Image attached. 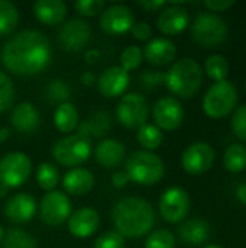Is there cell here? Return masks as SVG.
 Listing matches in <instances>:
<instances>
[{
  "mask_svg": "<svg viewBox=\"0 0 246 248\" xmlns=\"http://www.w3.org/2000/svg\"><path fill=\"white\" fill-rule=\"evenodd\" d=\"M52 57L48 38L35 29L13 35L1 51L3 65L17 76H33L43 71Z\"/></svg>",
  "mask_w": 246,
  "mask_h": 248,
  "instance_id": "6da1fadb",
  "label": "cell"
},
{
  "mask_svg": "<svg viewBox=\"0 0 246 248\" xmlns=\"http://www.w3.org/2000/svg\"><path fill=\"white\" fill-rule=\"evenodd\" d=\"M113 222L122 237L139 238L146 235L155 225V211L142 198H125L113 209Z\"/></svg>",
  "mask_w": 246,
  "mask_h": 248,
  "instance_id": "7a4b0ae2",
  "label": "cell"
},
{
  "mask_svg": "<svg viewBox=\"0 0 246 248\" xmlns=\"http://www.w3.org/2000/svg\"><path fill=\"white\" fill-rule=\"evenodd\" d=\"M164 83L174 94L184 99L193 97L203 83L202 65L190 57L180 58L165 74Z\"/></svg>",
  "mask_w": 246,
  "mask_h": 248,
  "instance_id": "3957f363",
  "label": "cell"
},
{
  "mask_svg": "<svg viewBox=\"0 0 246 248\" xmlns=\"http://www.w3.org/2000/svg\"><path fill=\"white\" fill-rule=\"evenodd\" d=\"M125 173L130 182L149 186L164 177L165 166L159 155L151 151H136L126 160Z\"/></svg>",
  "mask_w": 246,
  "mask_h": 248,
  "instance_id": "277c9868",
  "label": "cell"
},
{
  "mask_svg": "<svg viewBox=\"0 0 246 248\" xmlns=\"http://www.w3.org/2000/svg\"><path fill=\"white\" fill-rule=\"evenodd\" d=\"M238 103L236 87L223 80L210 86L203 99V110L212 119H222L228 116Z\"/></svg>",
  "mask_w": 246,
  "mask_h": 248,
  "instance_id": "5b68a950",
  "label": "cell"
},
{
  "mask_svg": "<svg viewBox=\"0 0 246 248\" xmlns=\"http://www.w3.org/2000/svg\"><path fill=\"white\" fill-rule=\"evenodd\" d=\"M91 154V141L80 134L61 138L52 150L57 163L64 167H78Z\"/></svg>",
  "mask_w": 246,
  "mask_h": 248,
  "instance_id": "8992f818",
  "label": "cell"
},
{
  "mask_svg": "<svg viewBox=\"0 0 246 248\" xmlns=\"http://www.w3.org/2000/svg\"><path fill=\"white\" fill-rule=\"evenodd\" d=\"M191 33L197 44L206 48H213L226 39L228 26L225 20L215 13H200L193 23Z\"/></svg>",
  "mask_w": 246,
  "mask_h": 248,
  "instance_id": "52a82bcc",
  "label": "cell"
},
{
  "mask_svg": "<svg viewBox=\"0 0 246 248\" xmlns=\"http://www.w3.org/2000/svg\"><path fill=\"white\" fill-rule=\"evenodd\" d=\"M116 116L125 128L139 129L146 124L149 116L146 99L139 93H126L116 108Z\"/></svg>",
  "mask_w": 246,
  "mask_h": 248,
  "instance_id": "ba28073f",
  "label": "cell"
},
{
  "mask_svg": "<svg viewBox=\"0 0 246 248\" xmlns=\"http://www.w3.org/2000/svg\"><path fill=\"white\" fill-rule=\"evenodd\" d=\"M32 173V161L23 153H10L0 160V185L7 189L22 186Z\"/></svg>",
  "mask_w": 246,
  "mask_h": 248,
  "instance_id": "9c48e42d",
  "label": "cell"
},
{
  "mask_svg": "<svg viewBox=\"0 0 246 248\" xmlns=\"http://www.w3.org/2000/svg\"><path fill=\"white\" fill-rule=\"evenodd\" d=\"M41 219L51 227L61 225L68 221L71 215V202L64 192L52 190L48 192L39 203Z\"/></svg>",
  "mask_w": 246,
  "mask_h": 248,
  "instance_id": "30bf717a",
  "label": "cell"
},
{
  "mask_svg": "<svg viewBox=\"0 0 246 248\" xmlns=\"http://www.w3.org/2000/svg\"><path fill=\"white\" fill-rule=\"evenodd\" d=\"M190 211V196L181 187L167 189L159 199V212L170 224L183 221Z\"/></svg>",
  "mask_w": 246,
  "mask_h": 248,
  "instance_id": "8fae6325",
  "label": "cell"
},
{
  "mask_svg": "<svg viewBox=\"0 0 246 248\" xmlns=\"http://www.w3.org/2000/svg\"><path fill=\"white\" fill-rule=\"evenodd\" d=\"M216 154L212 145L206 142H196L186 148L181 157L183 169L193 176L206 173L215 163Z\"/></svg>",
  "mask_w": 246,
  "mask_h": 248,
  "instance_id": "7c38bea8",
  "label": "cell"
},
{
  "mask_svg": "<svg viewBox=\"0 0 246 248\" xmlns=\"http://www.w3.org/2000/svg\"><path fill=\"white\" fill-rule=\"evenodd\" d=\"M155 126L161 131H175L184 119V109L174 97H161L152 109Z\"/></svg>",
  "mask_w": 246,
  "mask_h": 248,
  "instance_id": "4fadbf2b",
  "label": "cell"
},
{
  "mask_svg": "<svg viewBox=\"0 0 246 248\" xmlns=\"http://www.w3.org/2000/svg\"><path fill=\"white\" fill-rule=\"evenodd\" d=\"M133 23V12L123 4H113L104 9L100 16V28L109 35H123L132 29Z\"/></svg>",
  "mask_w": 246,
  "mask_h": 248,
  "instance_id": "5bb4252c",
  "label": "cell"
},
{
  "mask_svg": "<svg viewBox=\"0 0 246 248\" xmlns=\"http://www.w3.org/2000/svg\"><path fill=\"white\" fill-rule=\"evenodd\" d=\"M90 36H91V28L87 22L81 19H71L67 23H64V26L61 28L58 41L64 49L77 52L88 44Z\"/></svg>",
  "mask_w": 246,
  "mask_h": 248,
  "instance_id": "9a60e30c",
  "label": "cell"
},
{
  "mask_svg": "<svg viewBox=\"0 0 246 248\" xmlns=\"http://www.w3.org/2000/svg\"><path fill=\"white\" fill-rule=\"evenodd\" d=\"M130 77L129 73H126L122 67L119 65H113L106 68L99 80H97V87L99 92L106 96V97H117L122 93L126 92L128 86H129Z\"/></svg>",
  "mask_w": 246,
  "mask_h": 248,
  "instance_id": "2e32d148",
  "label": "cell"
},
{
  "mask_svg": "<svg viewBox=\"0 0 246 248\" xmlns=\"http://www.w3.org/2000/svg\"><path fill=\"white\" fill-rule=\"evenodd\" d=\"M67 224L71 235L77 238H88L97 231L100 215L93 208H81L70 215Z\"/></svg>",
  "mask_w": 246,
  "mask_h": 248,
  "instance_id": "e0dca14e",
  "label": "cell"
},
{
  "mask_svg": "<svg viewBox=\"0 0 246 248\" xmlns=\"http://www.w3.org/2000/svg\"><path fill=\"white\" fill-rule=\"evenodd\" d=\"M188 22H190L188 12L178 4H171L164 7L157 19L158 29L164 35H170V36L181 33L187 28Z\"/></svg>",
  "mask_w": 246,
  "mask_h": 248,
  "instance_id": "ac0fdd59",
  "label": "cell"
},
{
  "mask_svg": "<svg viewBox=\"0 0 246 248\" xmlns=\"http://www.w3.org/2000/svg\"><path fill=\"white\" fill-rule=\"evenodd\" d=\"M36 214V202L29 193H17L6 202L4 215L10 222L26 224Z\"/></svg>",
  "mask_w": 246,
  "mask_h": 248,
  "instance_id": "d6986e66",
  "label": "cell"
},
{
  "mask_svg": "<svg viewBox=\"0 0 246 248\" xmlns=\"http://www.w3.org/2000/svg\"><path fill=\"white\" fill-rule=\"evenodd\" d=\"M146 61L155 67H162L170 64L177 54L175 44L167 38H154L149 41L142 51Z\"/></svg>",
  "mask_w": 246,
  "mask_h": 248,
  "instance_id": "ffe728a7",
  "label": "cell"
},
{
  "mask_svg": "<svg viewBox=\"0 0 246 248\" xmlns=\"http://www.w3.org/2000/svg\"><path fill=\"white\" fill-rule=\"evenodd\" d=\"M10 122L16 131L30 134L38 129L41 118L38 109L30 102H22L14 106L10 116Z\"/></svg>",
  "mask_w": 246,
  "mask_h": 248,
  "instance_id": "44dd1931",
  "label": "cell"
},
{
  "mask_svg": "<svg viewBox=\"0 0 246 248\" xmlns=\"http://www.w3.org/2000/svg\"><path fill=\"white\" fill-rule=\"evenodd\" d=\"M96 179L93 173L83 167H74L68 173H65L62 179V186L67 193L72 196H81L88 193L94 187Z\"/></svg>",
  "mask_w": 246,
  "mask_h": 248,
  "instance_id": "7402d4cb",
  "label": "cell"
},
{
  "mask_svg": "<svg viewBox=\"0 0 246 248\" xmlns=\"http://www.w3.org/2000/svg\"><path fill=\"white\" fill-rule=\"evenodd\" d=\"M126 148L116 140H103L96 147V160L101 167L113 169L125 161Z\"/></svg>",
  "mask_w": 246,
  "mask_h": 248,
  "instance_id": "603a6c76",
  "label": "cell"
},
{
  "mask_svg": "<svg viewBox=\"0 0 246 248\" xmlns=\"http://www.w3.org/2000/svg\"><path fill=\"white\" fill-rule=\"evenodd\" d=\"M36 19L45 25H59L67 16V6L62 0H39L33 4Z\"/></svg>",
  "mask_w": 246,
  "mask_h": 248,
  "instance_id": "cb8c5ba5",
  "label": "cell"
},
{
  "mask_svg": "<svg viewBox=\"0 0 246 248\" xmlns=\"http://www.w3.org/2000/svg\"><path fill=\"white\" fill-rule=\"evenodd\" d=\"M110 125H112L110 115L107 112H104V110H97L88 119L78 124L77 134H80V135H83V137H86L88 140L91 137L100 138L110 129Z\"/></svg>",
  "mask_w": 246,
  "mask_h": 248,
  "instance_id": "d4e9b609",
  "label": "cell"
},
{
  "mask_svg": "<svg viewBox=\"0 0 246 248\" xmlns=\"http://www.w3.org/2000/svg\"><path fill=\"white\" fill-rule=\"evenodd\" d=\"M178 232L186 243L191 246H200L210 237V227L204 219L193 218L190 221H186L180 227Z\"/></svg>",
  "mask_w": 246,
  "mask_h": 248,
  "instance_id": "484cf974",
  "label": "cell"
},
{
  "mask_svg": "<svg viewBox=\"0 0 246 248\" xmlns=\"http://www.w3.org/2000/svg\"><path fill=\"white\" fill-rule=\"evenodd\" d=\"M54 124L62 134H71L78 126V110L74 105L64 102L54 113Z\"/></svg>",
  "mask_w": 246,
  "mask_h": 248,
  "instance_id": "4316f807",
  "label": "cell"
},
{
  "mask_svg": "<svg viewBox=\"0 0 246 248\" xmlns=\"http://www.w3.org/2000/svg\"><path fill=\"white\" fill-rule=\"evenodd\" d=\"M223 166L231 173H241L246 169V147L242 144L231 145L223 155Z\"/></svg>",
  "mask_w": 246,
  "mask_h": 248,
  "instance_id": "83f0119b",
  "label": "cell"
},
{
  "mask_svg": "<svg viewBox=\"0 0 246 248\" xmlns=\"http://www.w3.org/2000/svg\"><path fill=\"white\" fill-rule=\"evenodd\" d=\"M19 23L17 7L7 0H0V36L10 35Z\"/></svg>",
  "mask_w": 246,
  "mask_h": 248,
  "instance_id": "f1b7e54d",
  "label": "cell"
},
{
  "mask_svg": "<svg viewBox=\"0 0 246 248\" xmlns=\"http://www.w3.org/2000/svg\"><path fill=\"white\" fill-rule=\"evenodd\" d=\"M136 138H138V142L141 144V147H144L148 151L157 150L164 141L162 131L152 124H145L144 126H141L138 129Z\"/></svg>",
  "mask_w": 246,
  "mask_h": 248,
  "instance_id": "f546056e",
  "label": "cell"
},
{
  "mask_svg": "<svg viewBox=\"0 0 246 248\" xmlns=\"http://www.w3.org/2000/svg\"><path fill=\"white\" fill-rule=\"evenodd\" d=\"M1 243L3 248H38L35 238L20 228H10L4 232Z\"/></svg>",
  "mask_w": 246,
  "mask_h": 248,
  "instance_id": "4dcf8cb0",
  "label": "cell"
},
{
  "mask_svg": "<svg viewBox=\"0 0 246 248\" xmlns=\"http://www.w3.org/2000/svg\"><path fill=\"white\" fill-rule=\"evenodd\" d=\"M204 70H206L207 76L212 80H215L216 83L223 81V80H226V77L229 74V62L223 55H219V54L210 55L204 62Z\"/></svg>",
  "mask_w": 246,
  "mask_h": 248,
  "instance_id": "1f68e13d",
  "label": "cell"
},
{
  "mask_svg": "<svg viewBox=\"0 0 246 248\" xmlns=\"http://www.w3.org/2000/svg\"><path fill=\"white\" fill-rule=\"evenodd\" d=\"M36 180H38V185L48 192H52L55 190V187L58 186L59 183V173H58V169L51 164V163H42L39 167H38V171H36Z\"/></svg>",
  "mask_w": 246,
  "mask_h": 248,
  "instance_id": "d6a6232c",
  "label": "cell"
},
{
  "mask_svg": "<svg viewBox=\"0 0 246 248\" xmlns=\"http://www.w3.org/2000/svg\"><path fill=\"white\" fill-rule=\"evenodd\" d=\"M142 60H144L142 49L138 45H129L120 54V67L126 73L138 70L142 64Z\"/></svg>",
  "mask_w": 246,
  "mask_h": 248,
  "instance_id": "836d02e7",
  "label": "cell"
},
{
  "mask_svg": "<svg viewBox=\"0 0 246 248\" xmlns=\"http://www.w3.org/2000/svg\"><path fill=\"white\" fill-rule=\"evenodd\" d=\"M145 248H175V237L168 230H158L148 235Z\"/></svg>",
  "mask_w": 246,
  "mask_h": 248,
  "instance_id": "e575fe53",
  "label": "cell"
},
{
  "mask_svg": "<svg viewBox=\"0 0 246 248\" xmlns=\"http://www.w3.org/2000/svg\"><path fill=\"white\" fill-rule=\"evenodd\" d=\"M14 100V86L12 83V78L0 71V112L7 110Z\"/></svg>",
  "mask_w": 246,
  "mask_h": 248,
  "instance_id": "d590c367",
  "label": "cell"
},
{
  "mask_svg": "<svg viewBox=\"0 0 246 248\" xmlns=\"http://www.w3.org/2000/svg\"><path fill=\"white\" fill-rule=\"evenodd\" d=\"M93 248H125V237L117 231L104 232L94 241Z\"/></svg>",
  "mask_w": 246,
  "mask_h": 248,
  "instance_id": "8d00e7d4",
  "label": "cell"
},
{
  "mask_svg": "<svg viewBox=\"0 0 246 248\" xmlns=\"http://www.w3.org/2000/svg\"><path fill=\"white\" fill-rule=\"evenodd\" d=\"M104 6L106 3L103 0H78L75 3V10L86 17H91L101 13L104 10Z\"/></svg>",
  "mask_w": 246,
  "mask_h": 248,
  "instance_id": "74e56055",
  "label": "cell"
},
{
  "mask_svg": "<svg viewBox=\"0 0 246 248\" xmlns=\"http://www.w3.org/2000/svg\"><path fill=\"white\" fill-rule=\"evenodd\" d=\"M232 131L236 138L246 142V105L235 110L232 116Z\"/></svg>",
  "mask_w": 246,
  "mask_h": 248,
  "instance_id": "f35d334b",
  "label": "cell"
},
{
  "mask_svg": "<svg viewBox=\"0 0 246 248\" xmlns=\"http://www.w3.org/2000/svg\"><path fill=\"white\" fill-rule=\"evenodd\" d=\"M46 94L49 96V99L51 100H54V102H61V100H65L70 94H68V89H67V86L64 84V83H61V81H58V80H55V81H52L49 86H48V89H46Z\"/></svg>",
  "mask_w": 246,
  "mask_h": 248,
  "instance_id": "ab89813d",
  "label": "cell"
},
{
  "mask_svg": "<svg viewBox=\"0 0 246 248\" xmlns=\"http://www.w3.org/2000/svg\"><path fill=\"white\" fill-rule=\"evenodd\" d=\"M132 35L139 41H146L152 36V28L146 22H136L130 29Z\"/></svg>",
  "mask_w": 246,
  "mask_h": 248,
  "instance_id": "60d3db41",
  "label": "cell"
},
{
  "mask_svg": "<svg viewBox=\"0 0 246 248\" xmlns=\"http://www.w3.org/2000/svg\"><path fill=\"white\" fill-rule=\"evenodd\" d=\"M235 4L233 0H210V1H204V7H207L212 12H225L228 9H231Z\"/></svg>",
  "mask_w": 246,
  "mask_h": 248,
  "instance_id": "b9f144b4",
  "label": "cell"
},
{
  "mask_svg": "<svg viewBox=\"0 0 246 248\" xmlns=\"http://www.w3.org/2000/svg\"><path fill=\"white\" fill-rule=\"evenodd\" d=\"M164 80H165V74L162 76V74H144L142 76V84L145 86V87H154V86H157V84H161V83H164Z\"/></svg>",
  "mask_w": 246,
  "mask_h": 248,
  "instance_id": "7bdbcfd3",
  "label": "cell"
},
{
  "mask_svg": "<svg viewBox=\"0 0 246 248\" xmlns=\"http://www.w3.org/2000/svg\"><path fill=\"white\" fill-rule=\"evenodd\" d=\"M112 182H113V186L115 187H119L120 189V187H125L126 186V183L129 182V179H128V176H126L125 171H117V173L113 174Z\"/></svg>",
  "mask_w": 246,
  "mask_h": 248,
  "instance_id": "ee69618b",
  "label": "cell"
},
{
  "mask_svg": "<svg viewBox=\"0 0 246 248\" xmlns=\"http://www.w3.org/2000/svg\"><path fill=\"white\" fill-rule=\"evenodd\" d=\"M139 6L146 9L148 12H154L157 9L165 7V1H139Z\"/></svg>",
  "mask_w": 246,
  "mask_h": 248,
  "instance_id": "f6af8a7d",
  "label": "cell"
},
{
  "mask_svg": "<svg viewBox=\"0 0 246 248\" xmlns=\"http://www.w3.org/2000/svg\"><path fill=\"white\" fill-rule=\"evenodd\" d=\"M236 196H238V199H239L242 203H245L246 205V185H241V186L236 189Z\"/></svg>",
  "mask_w": 246,
  "mask_h": 248,
  "instance_id": "bcb514c9",
  "label": "cell"
},
{
  "mask_svg": "<svg viewBox=\"0 0 246 248\" xmlns=\"http://www.w3.org/2000/svg\"><path fill=\"white\" fill-rule=\"evenodd\" d=\"M81 81H83L84 84H91V83L94 81V76H93L91 73H84V74L81 76Z\"/></svg>",
  "mask_w": 246,
  "mask_h": 248,
  "instance_id": "7dc6e473",
  "label": "cell"
},
{
  "mask_svg": "<svg viewBox=\"0 0 246 248\" xmlns=\"http://www.w3.org/2000/svg\"><path fill=\"white\" fill-rule=\"evenodd\" d=\"M9 137H10V129L9 128H1L0 129V144L4 142L6 140H9Z\"/></svg>",
  "mask_w": 246,
  "mask_h": 248,
  "instance_id": "c3c4849f",
  "label": "cell"
},
{
  "mask_svg": "<svg viewBox=\"0 0 246 248\" xmlns=\"http://www.w3.org/2000/svg\"><path fill=\"white\" fill-rule=\"evenodd\" d=\"M9 190H10V189H7L6 186L0 185V199H4V198L9 195Z\"/></svg>",
  "mask_w": 246,
  "mask_h": 248,
  "instance_id": "681fc988",
  "label": "cell"
},
{
  "mask_svg": "<svg viewBox=\"0 0 246 248\" xmlns=\"http://www.w3.org/2000/svg\"><path fill=\"white\" fill-rule=\"evenodd\" d=\"M3 237H4V230H3V227L0 225V243L3 241Z\"/></svg>",
  "mask_w": 246,
  "mask_h": 248,
  "instance_id": "f907efd6",
  "label": "cell"
},
{
  "mask_svg": "<svg viewBox=\"0 0 246 248\" xmlns=\"http://www.w3.org/2000/svg\"><path fill=\"white\" fill-rule=\"evenodd\" d=\"M204 248H223V247H220V246H216V244H212V246H207V247H204Z\"/></svg>",
  "mask_w": 246,
  "mask_h": 248,
  "instance_id": "816d5d0a",
  "label": "cell"
}]
</instances>
